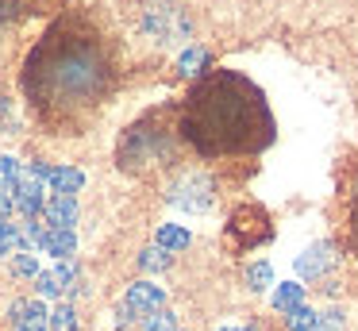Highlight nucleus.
<instances>
[{
  "mask_svg": "<svg viewBox=\"0 0 358 331\" xmlns=\"http://www.w3.org/2000/svg\"><path fill=\"white\" fill-rule=\"evenodd\" d=\"M181 135L204 158L258 154L273 143V115L262 89L235 69H216L193 85L181 108Z\"/></svg>",
  "mask_w": 358,
  "mask_h": 331,
  "instance_id": "f257e3e1",
  "label": "nucleus"
},
{
  "mask_svg": "<svg viewBox=\"0 0 358 331\" xmlns=\"http://www.w3.org/2000/svg\"><path fill=\"white\" fill-rule=\"evenodd\" d=\"M124 304L131 308V312L150 316V312H158V308H166V293H162V285H155V281H135L131 289H127Z\"/></svg>",
  "mask_w": 358,
  "mask_h": 331,
  "instance_id": "0eeeda50",
  "label": "nucleus"
},
{
  "mask_svg": "<svg viewBox=\"0 0 358 331\" xmlns=\"http://www.w3.org/2000/svg\"><path fill=\"white\" fill-rule=\"evenodd\" d=\"M204 66H208V50H204V46H185V50H181V58H178L181 73H201Z\"/></svg>",
  "mask_w": 358,
  "mask_h": 331,
  "instance_id": "2eb2a0df",
  "label": "nucleus"
},
{
  "mask_svg": "<svg viewBox=\"0 0 358 331\" xmlns=\"http://www.w3.org/2000/svg\"><path fill=\"white\" fill-rule=\"evenodd\" d=\"M155 243L166 246V251H185V246H189V231L181 227V223H162L158 235H155Z\"/></svg>",
  "mask_w": 358,
  "mask_h": 331,
  "instance_id": "f8f14e48",
  "label": "nucleus"
},
{
  "mask_svg": "<svg viewBox=\"0 0 358 331\" xmlns=\"http://www.w3.org/2000/svg\"><path fill=\"white\" fill-rule=\"evenodd\" d=\"M20 177H24V169H20V162L4 154V158H0V192H12V185H16Z\"/></svg>",
  "mask_w": 358,
  "mask_h": 331,
  "instance_id": "412c9836",
  "label": "nucleus"
},
{
  "mask_svg": "<svg viewBox=\"0 0 358 331\" xmlns=\"http://www.w3.org/2000/svg\"><path fill=\"white\" fill-rule=\"evenodd\" d=\"M39 251L43 254H55L58 262H70L73 251H78V235H73V231H66V227H50L47 239L39 243Z\"/></svg>",
  "mask_w": 358,
  "mask_h": 331,
  "instance_id": "1a4fd4ad",
  "label": "nucleus"
},
{
  "mask_svg": "<svg viewBox=\"0 0 358 331\" xmlns=\"http://www.w3.org/2000/svg\"><path fill=\"white\" fill-rule=\"evenodd\" d=\"M285 328L289 331H316L320 328V316L312 312V308H293V312H285Z\"/></svg>",
  "mask_w": 358,
  "mask_h": 331,
  "instance_id": "4468645a",
  "label": "nucleus"
},
{
  "mask_svg": "<svg viewBox=\"0 0 358 331\" xmlns=\"http://www.w3.org/2000/svg\"><path fill=\"white\" fill-rule=\"evenodd\" d=\"M12 328L16 331H50V312L39 304V300H16L8 312Z\"/></svg>",
  "mask_w": 358,
  "mask_h": 331,
  "instance_id": "423d86ee",
  "label": "nucleus"
},
{
  "mask_svg": "<svg viewBox=\"0 0 358 331\" xmlns=\"http://www.w3.org/2000/svg\"><path fill=\"white\" fill-rule=\"evenodd\" d=\"M270 285H273V269L266 266V262H255V266H247V289L262 293V289H270Z\"/></svg>",
  "mask_w": 358,
  "mask_h": 331,
  "instance_id": "6ab92c4d",
  "label": "nucleus"
},
{
  "mask_svg": "<svg viewBox=\"0 0 358 331\" xmlns=\"http://www.w3.org/2000/svg\"><path fill=\"white\" fill-rule=\"evenodd\" d=\"M335 262V254H331V243H316V246H308V251L296 258V269H301L304 277H320L327 266Z\"/></svg>",
  "mask_w": 358,
  "mask_h": 331,
  "instance_id": "9d476101",
  "label": "nucleus"
},
{
  "mask_svg": "<svg viewBox=\"0 0 358 331\" xmlns=\"http://www.w3.org/2000/svg\"><path fill=\"white\" fill-rule=\"evenodd\" d=\"M173 331H181V328H173Z\"/></svg>",
  "mask_w": 358,
  "mask_h": 331,
  "instance_id": "a878e982",
  "label": "nucleus"
},
{
  "mask_svg": "<svg viewBox=\"0 0 358 331\" xmlns=\"http://www.w3.org/2000/svg\"><path fill=\"white\" fill-rule=\"evenodd\" d=\"M112 81V62L104 50L101 35L85 27L81 20L55 23L39 46L27 58L24 85L31 100L39 104L43 115L58 112V120L73 112V108H89L108 92Z\"/></svg>",
  "mask_w": 358,
  "mask_h": 331,
  "instance_id": "f03ea898",
  "label": "nucleus"
},
{
  "mask_svg": "<svg viewBox=\"0 0 358 331\" xmlns=\"http://www.w3.org/2000/svg\"><path fill=\"white\" fill-rule=\"evenodd\" d=\"M24 251V235H20L16 223H0V258H8V254H20Z\"/></svg>",
  "mask_w": 358,
  "mask_h": 331,
  "instance_id": "dca6fc26",
  "label": "nucleus"
},
{
  "mask_svg": "<svg viewBox=\"0 0 358 331\" xmlns=\"http://www.w3.org/2000/svg\"><path fill=\"white\" fill-rule=\"evenodd\" d=\"M170 204L185 208V212H204L212 204V181L204 174H185L170 189Z\"/></svg>",
  "mask_w": 358,
  "mask_h": 331,
  "instance_id": "7ed1b4c3",
  "label": "nucleus"
},
{
  "mask_svg": "<svg viewBox=\"0 0 358 331\" xmlns=\"http://www.w3.org/2000/svg\"><path fill=\"white\" fill-rule=\"evenodd\" d=\"M78 200L73 197H50L47 200V208H43V220L50 223V227H66V231H73V223H78Z\"/></svg>",
  "mask_w": 358,
  "mask_h": 331,
  "instance_id": "6e6552de",
  "label": "nucleus"
},
{
  "mask_svg": "<svg viewBox=\"0 0 358 331\" xmlns=\"http://www.w3.org/2000/svg\"><path fill=\"white\" fill-rule=\"evenodd\" d=\"M12 208H16V200H12V192H0V223H8Z\"/></svg>",
  "mask_w": 358,
  "mask_h": 331,
  "instance_id": "b1692460",
  "label": "nucleus"
},
{
  "mask_svg": "<svg viewBox=\"0 0 358 331\" xmlns=\"http://www.w3.org/2000/svg\"><path fill=\"white\" fill-rule=\"evenodd\" d=\"M347 239H350V251L358 254V197L350 204V220H347Z\"/></svg>",
  "mask_w": 358,
  "mask_h": 331,
  "instance_id": "5701e85b",
  "label": "nucleus"
},
{
  "mask_svg": "<svg viewBox=\"0 0 358 331\" xmlns=\"http://www.w3.org/2000/svg\"><path fill=\"white\" fill-rule=\"evenodd\" d=\"M12 200H16V212L24 216V220H39L43 208H47V189H43L39 177H31L24 169V177L12 185Z\"/></svg>",
  "mask_w": 358,
  "mask_h": 331,
  "instance_id": "20e7f679",
  "label": "nucleus"
},
{
  "mask_svg": "<svg viewBox=\"0 0 358 331\" xmlns=\"http://www.w3.org/2000/svg\"><path fill=\"white\" fill-rule=\"evenodd\" d=\"M50 331H78V312L73 304H58L50 312Z\"/></svg>",
  "mask_w": 358,
  "mask_h": 331,
  "instance_id": "aec40b11",
  "label": "nucleus"
},
{
  "mask_svg": "<svg viewBox=\"0 0 358 331\" xmlns=\"http://www.w3.org/2000/svg\"><path fill=\"white\" fill-rule=\"evenodd\" d=\"M143 323H147V331H173L178 328V316H173L170 308H158V312H150Z\"/></svg>",
  "mask_w": 358,
  "mask_h": 331,
  "instance_id": "4be33fe9",
  "label": "nucleus"
},
{
  "mask_svg": "<svg viewBox=\"0 0 358 331\" xmlns=\"http://www.w3.org/2000/svg\"><path fill=\"white\" fill-rule=\"evenodd\" d=\"M139 266L147 269V274H162V269L170 266V251H166V246H147V251L139 254Z\"/></svg>",
  "mask_w": 358,
  "mask_h": 331,
  "instance_id": "f3484780",
  "label": "nucleus"
},
{
  "mask_svg": "<svg viewBox=\"0 0 358 331\" xmlns=\"http://www.w3.org/2000/svg\"><path fill=\"white\" fill-rule=\"evenodd\" d=\"M8 15H12V8H8V4H0V23L8 20Z\"/></svg>",
  "mask_w": 358,
  "mask_h": 331,
  "instance_id": "393cba45",
  "label": "nucleus"
},
{
  "mask_svg": "<svg viewBox=\"0 0 358 331\" xmlns=\"http://www.w3.org/2000/svg\"><path fill=\"white\" fill-rule=\"evenodd\" d=\"M12 269H16V277H39L43 274V269H39V254H35V251L12 254Z\"/></svg>",
  "mask_w": 358,
  "mask_h": 331,
  "instance_id": "a211bd4d",
  "label": "nucleus"
},
{
  "mask_svg": "<svg viewBox=\"0 0 358 331\" xmlns=\"http://www.w3.org/2000/svg\"><path fill=\"white\" fill-rule=\"evenodd\" d=\"M73 285H78V269H73V262H58V266L43 269V274L35 277V289H39L43 297H58V300H62Z\"/></svg>",
  "mask_w": 358,
  "mask_h": 331,
  "instance_id": "39448f33",
  "label": "nucleus"
},
{
  "mask_svg": "<svg viewBox=\"0 0 358 331\" xmlns=\"http://www.w3.org/2000/svg\"><path fill=\"white\" fill-rule=\"evenodd\" d=\"M81 185H85V174H81L78 166H55L50 169V189H55V197H73V192H81Z\"/></svg>",
  "mask_w": 358,
  "mask_h": 331,
  "instance_id": "9b49d317",
  "label": "nucleus"
},
{
  "mask_svg": "<svg viewBox=\"0 0 358 331\" xmlns=\"http://www.w3.org/2000/svg\"><path fill=\"white\" fill-rule=\"evenodd\" d=\"M301 300H304V289L296 281H285L273 289V308L278 312H293V308H301Z\"/></svg>",
  "mask_w": 358,
  "mask_h": 331,
  "instance_id": "ddd939ff",
  "label": "nucleus"
}]
</instances>
